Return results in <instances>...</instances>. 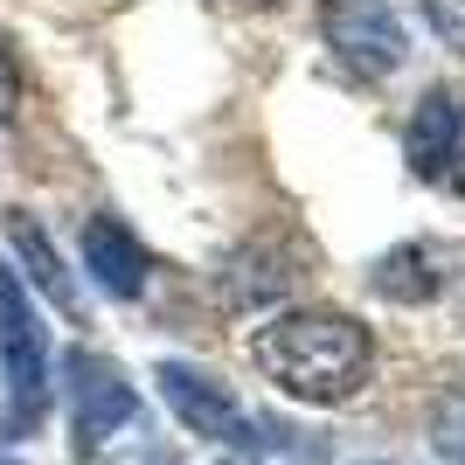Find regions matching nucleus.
Listing matches in <instances>:
<instances>
[{
	"label": "nucleus",
	"mask_w": 465,
	"mask_h": 465,
	"mask_svg": "<svg viewBox=\"0 0 465 465\" xmlns=\"http://www.w3.org/2000/svg\"><path fill=\"white\" fill-rule=\"evenodd\" d=\"M215 465H251V459H215Z\"/></svg>",
	"instance_id": "f8f14e48"
},
{
	"label": "nucleus",
	"mask_w": 465,
	"mask_h": 465,
	"mask_svg": "<svg viewBox=\"0 0 465 465\" xmlns=\"http://www.w3.org/2000/svg\"><path fill=\"white\" fill-rule=\"evenodd\" d=\"M0 382L15 403V430H28L49 403V333L15 264H0Z\"/></svg>",
	"instance_id": "f03ea898"
},
{
	"label": "nucleus",
	"mask_w": 465,
	"mask_h": 465,
	"mask_svg": "<svg viewBox=\"0 0 465 465\" xmlns=\"http://www.w3.org/2000/svg\"><path fill=\"white\" fill-rule=\"evenodd\" d=\"M7 236H15V257L21 264H28V272H35V285L49 292V299H56V306H77V292H70V272H63V257L49 251V236L35 230V215H7Z\"/></svg>",
	"instance_id": "0eeeda50"
},
{
	"label": "nucleus",
	"mask_w": 465,
	"mask_h": 465,
	"mask_svg": "<svg viewBox=\"0 0 465 465\" xmlns=\"http://www.w3.org/2000/svg\"><path fill=\"white\" fill-rule=\"evenodd\" d=\"M424 264H430L424 243H410V251L382 257V264H375V292H382V299H403V306L438 299V292H445V272H424Z\"/></svg>",
	"instance_id": "6e6552de"
},
{
	"label": "nucleus",
	"mask_w": 465,
	"mask_h": 465,
	"mask_svg": "<svg viewBox=\"0 0 465 465\" xmlns=\"http://www.w3.org/2000/svg\"><path fill=\"white\" fill-rule=\"evenodd\" d=\"M63 403H70V424H77L84 445H104L112 430L133 424L139 396H133V382H125L118 361H104L91 348H70L63 354Z\"/></svg>",
	"instance_id": "20e7f679"
},
{
	"label": "nucleus",
	"mask_w": 465,
	"mask_h": 465,
	"mask_svg": "<svg viewBox=\"0 0 465 465\" xmlns=\"http://www.w3.org/2000/svg\"><path fill=\"white\" fill-rule=\"evenodd\" d=\"M7 465H15V459H7Z\"/></svg>",
	"instance_id": "4468645a"
},
{
	"label": "nucleus",
	"mask_w": 465,
	"mask_h": 465,
	"mask_svg": "<svg viewBox=\"0 0 465 465\" xmlns=\"http://www.w3.org/2000/svg\"><path fill=\"white\" fill-rule=\"evenodd\" d=\"M320 28H327L333 56L361 77H389L410 56V35L389 0H320Z\"/></svg>",
	"instance_id": "7ed1b4c3"
},
{
	"label": "nucleus",
	"mask_w": 465,
	"mask_h": 465,
	"mask_svg": "<svg viewBox=\"0 0 465 465\" xmlns=\"http://www.w3.org/2000/svg\"><path fill=\"white\" fill-rule=\"evenodd\" d=\"M15 112H21V63L7 49V35H0V125H15Z\"/></svg>",
	"instance_id": "9b49d317"
},
{
	"label": "nucleus",
	"mask_w": 465,
	"mask_h": 465,
	"mask_svg": "<svg viewBox=\"0 0 465 465\" xmlns=\"http://www.w3.org/2000/svg\"><path fill=\"white\" fill-rule=\"evenodd\" d=\"M146 465H174V459H146Z\"/></svg>",
	"instance_id": "ddd939ff"
},
{
	"label": "nucleus",
	"mask_w": 465,
	"mask_h": 465,
	"mask_svg": "<svg viewBox=\"0 0 465 465\" xmlns=\"http://www.w3.org/2000/svg\"><path fill=\"white\" fill-rule=\"evenodd\" d=\"M84 272L97 278V292H112V299H139L153 257H146V243H139L118 215H91V223H84Z\"/></svg>",
	"instance_id": "423d86ee"
},
{
	"label": "nucleus",
	"mask_w": 465,
	"mask_h": 465,
	"mask_svg": "<svg viewBox=\"0 0 465 465\" xmlns=\"http://www.w3.org/2000/svg\"><path fill=\"white\" fill-rule=\"evenodd\" d=\"M438 181L465 202V91H451V125H445V153H438Z\"/></svg>",
	"instance_id": "1a4fd4ad"
},
{
	"label": "nucleus",
	"mask_w": 465,
	"mask_h": 465,
	"mask_svg": "<svg viewBox=\"0 0 465 465\" xmlns=\"http://www.w3.org/2000/svg\"><path fill=\"white\" fill-rule=\"evenodd\" d=\"M257 369L272 375L278 396L333 410V403H348L354 389L369 382L375 341H369V327H361L354 312L299 306V312H278L272 327L257 333Z\"/></svg>",
	"instance_id": "f257e3e1"
},
{
	"label": "nucleus",
	"mask_w": 465,
	"mask_h": 465,
	"mask_svg": "<svg viewBox=\"0 0 465 465\" xmlns=\"http://www.w3.org/2000/svg\"><path fill=\"white\" fill-rule=\"evenodd\" d=\"M424 21L438 28L445 49H459V56H465V0H424Z\"/></svg>",
	"instance_id": "9d476101"
},
{
	"label": "nucleus",
	"mask_w": 465,
	"mask_h": 465,
	"mask_svg": "<svg viewBox=\"0 0 465 465\" xmlns=\"http://www.w3.org/2000/svg\"><path fill=\"white\" fill-rule=\"evenodd\" d=\"M153 382H160V396H167V410H174L194 438H215V445H264L257 424L236 410V396L215 382V375H202L194 361H160Z\"/></svg>",
	"instance_id": "39448f33"
}]
</instances>
